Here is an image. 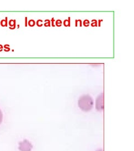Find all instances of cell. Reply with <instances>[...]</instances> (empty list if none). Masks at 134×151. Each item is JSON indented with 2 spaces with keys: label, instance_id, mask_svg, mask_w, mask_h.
<instances>
[{
  "label": "cell",
  "instance_id": "cell-1",
  "mask_svg": "<svg viewBox=\"0 0 134 151\" xmlns=\"http://www.w3.org/2000/svg\"><path fill=\"white\" fill-rule=\"evenodd\" d=\"M78 106L82 111H89L93 106V100L88 95H85L78 100Z\"/></svg>",
  "mask_w": 134,
  "mask_h": 151
},
{
  "label": "cell",
  "instance_id": "cell-2",
  "mask_svg": "<svg viewBox=\"0 0 134 151\" xmlns=\"http://www.w3.org/2000/svg\"><path fill=\"white\" fill-rule=\"evenodd\" d=\"M19 150L21 151H31L33 148V146L28 140L24 139L22 142L19 143Z\"/></svg>",
  "mask_w": 134,
  "mask_h": 151
},
{
  "label": "cell",
  "instance_id": "cell-3",
  "mask_svg": "<svg viewBox=\"0 0 134 151\" xmlns=\"http://www.w3.org/2000/svg\"><path fill=\"white\" fill-rule=\"evenodd\" d=\"M104 108V94L100 95L96 100V109L99 110H102Z\"/></svg>",
  "mask_w": 134,
  "mask_h": 151
},
{
  "label": "cell",
  "instance_id": "cell-4",
  "mask_svg": "<svg viewBox=\"0 0 134 151\" xmlns=\"http://www.w3.org/2000/svg\"><path fill=\"white\" fill-rule=\"evenodd\" d=\"M9 28L11 29H14L16 28V20L15 19H11L9 21Z\"/></svg>",
  "mask_w": 134,
  "mask_h": 151
},
{
  "label": "cell",
  "instance_id": "cell-5",
  "mask_svg": "<svg viewBox=\"0 0 134 151\" xmlns=\"http://www.w3.org/2000/svg\"><path fill=\"white\" fill-rule=\"evenodd\" d=\"M63 24L65 27H70L71 26V18L69 17L68 19L64 20Z\"/></svg>",
  "mask_w": 134,
  "mask_h": 151
},
{
  "label": "cell",
  "instance_id": "cell-6",
  "mask_svg": "<svg viewBox=\"0 0 134 151\" xmlns=\"http://www.w3.org/2000/svg\"><path fill=\"white\" fill-rule=\"evenodd\" d=\"M0 24L2 27H7V17H6L5 19H2L0 22Z\"/></svg>",
  "mask_w": 134,
  "mask_h": 151
},
{
  "label": "cell",
  "instance_id": "cell-7",
  "mask_svg": "<svg viewBox=\"0 0 134 151\" xmlns=\"http://www.w3.org/2000/svg\"><path fill=\"white\" fill-rule=\"evenodd\" d=\"M36 21H35L34 20H33V19L29 20V21H28V24L29 25V26L31 27H34V26L36 25Z\"/></svg>",
  "mask_w": 134,
  "mask_h": 151
},
{
  "label": "cell",
  "instance_id": "cell-8",
  "mask_svg": "<svg viewBox=\"0 0 134 151\" xmlns=\"http://www.w3.org/2000/svg\"><path fill=\"white\" fill-rule=\"evenodd\" d=\"M44 26L45 27H50V26H51V22H50V21L49 20V19H45Z\"/></svg>",
  "mask_w": 134,
  "mask_h": 151
},
{
  "label": "cell",
  "instance_id": "cell-9",
  "mask_svg": "<svg viewBox=\"0 0 134 151\" xmlns=\"http://www.w3.org/2000/svg\"><path fill=\"white\" fill-rule=\"evenodd\" d=\"M36 25H37L38 27H42V26L44 25L43 21L41 19H38V20L36 21Z\"/></svg>",
  "mask_w": 134,
  "mask_h": 151
},
{
  "label": "cell",
  "instance_id": "cell-10",
  "mask_svg": "<svg viewBox=\"0 0 134 151\" xmlns=\"http://www.w3.org/2000/svg\"><path fill=\"white\" fill-rule=\"evenodd\" d=\"M91 26L92 27H97L98 26V21L96 19H93L92 21Z\"/></svg>",
  "mask_w": 134,
  "mask_h": 151
},
{
  "label": "cell",
  "instance_id": "cell-11",
  "mask_svg": "<svg viewBox=\"0 0 134 151\" xmlns=\"http://www.w3.org/2000/svg\"><path fill=\"white\" fill-rule=\"evenodd\" d=\"M62 24H63V22L60 19H58L56 22H55V24L57 27H60L62 26Z\"/></svg>",
  "mask_w": 134,
  "mask_h": 151
},
{
  "label": "cell",
  "instance_id": "cell-12",
  "mask_svg": "<svg viewBox=\"0 0 134 151\" xmlns=\"http://www.w3.org/2000/svg\"><path fill=\"white\" fill-rule=\"evenodd\" d=\"M83 26L86 27H88L89 26V24H90V22H89V20L88 19H85V21H83Z\"/></svg>",
  "mask_w": 134,
  "mask_h": 151
},
{
  "label": "cell",
  "instance_id": "cell-13",
  "mask_svg": "<svg viewBox=\"0 0 134 151\" xmlns=\"http://www.w3.org/2000/svg\"><path fill=\"white\" fill-rule=\"evenodd\" d=\"M3 120V114L0 109V124H1Z\"/></svg>",
  "mask_w": 134,
  "mask_h": 151
},
{
  "label": "cell",
  "instance_id": "cell-14",
  "mask_svg": "<svg viewBox=\"0 0 134 151\" xmlns=\"http://www.w3.org/2000/svg\"><path fill=\"white\" fill-rule=\"evenodd\" d=\"M9 45H5V47H5V49H4L5 51H6V52H9V51L10 50V48H9Z\"/></svg>",
  "mask_w": 134,
  "mask_h": 151
},
{
  "label": "cell",
  "instance_id": "cell-15",
  "mask_svg": "<svg viewBox=\"0 0 134 151\" xmlns=\"http://www.w3.org/2000/svg\"><path fill=\"white\" fill-rule=\"evenodd\" d=\"M51 24H52V26L55 27V24H54V18H52L51 19Z\"/></svg>",
  "mask_w": 134,
  "mask_h": 151
},
{
  "label": "cell",
  "instance_id": "cell-16",
  "mask_svg": "<svg viewBox=\"0 0 134 151\" xmlns=\"http://www.w3.org/2000/svg\"><path fill=\"white\" fill-rule=\"evenodd\" d=\"M25 20H26V21H25V26H26V27H27V23H27V17H26V18H25Z\"/></svg>",
  "mask_w": 134,
  "mask_h": 151
},
{
  "label": "cell",
  "instance_id": "cell-17",
  "mask_svg": "<svg viewBox=\"0 0 134 151\" xmlns=\"http://www.w3.org/2000/svg\"><path fill=\"white\" fill-rule=\"evenodd\" d=\"M3 50V46L0 45V52H1Z\"/></svg>",
  "mask_w": 134,
  "mask_h": 151
},
{
  "label": "cell",
  "instance_id": "cell-18",
  "mask_svg": "<svg viewBox=\"0 0 134 151\" xmlns=\"http://www.w3.org/2000/svg\"><path fill=\"white\" fill-rule=\"evenodd\" d=\"M101 21H102V20H99L98 21V22H99V24L98 25V26H101V24H100V23H101Z\"/></svg>",
  "mask_w": 134,
  "mask_h": 151
},
{
  "label": "cell",
  "instance_id": "cell-19",
  "mask_svg": "<svg viewBox=\"0 0 134 151\" xmlns=\"http://www.w3.org/2000/svg\"><path fill=\"white\" fill-rule=\"evenodd\" d=\"M102 151V150H99V151Z\"/></svg>",
  "mask_w": 134,
  "mask_h": 151
}]
</instances>
